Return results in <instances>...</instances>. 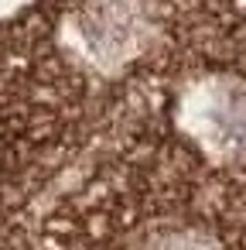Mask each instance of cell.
<instances>
[{"instance_id": "obj_1", "label": "cell", "mask_w": 246, "mask_h": 250, "mask_svg": "<svg viewBox=\"0 0 246 250\" xmlns=\"http://www.w3.org/2000/svg\"><path fill=\"white\" fill-rule=\"evenodd\" d=\"M178 127L215 165H246V79L205 76L185 86Z\"/></svg>"}, {"instance_id": "obj_3", "label": "cell", "mask_w": 246, "mask_h": 250, "mask_svg": "<svg viewBox=\"0 0 246 250\" xmlns=\"http://www.w3.org/2000/svg\"><path fill=\"white\" fill-rule=\"evenodd\" d=\"M154 250H215V243L198 233H178V236H164Z\"/></svg>"}, {"instance_id": "obj_2", "label": "cell", "mask_w": 246, "mask_h": 250, "mask_svg": "<svg viewBox=\"0 0 246 250\" xmlns=\"http://www.w3.org/2000/svg\"><path fill=\"white\" fill-rule=\"evenodd\" d=\"M151 31L154 24L147 21V11L140 7H93L76 14L65 28L76 55L99 72H116L120 65L137 59Z\"/></svg>"}]
</instances>
